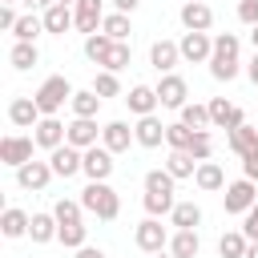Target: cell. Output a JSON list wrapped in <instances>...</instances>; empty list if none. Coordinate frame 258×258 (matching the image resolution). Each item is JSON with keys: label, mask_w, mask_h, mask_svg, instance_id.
I'll return each mask as SVG.
<instances>
[{"label": "cell", "mask_w": 258, "mask_h": 258, "mask_svg": "<svg viewBox=\"0 0 258 258\" xmlns=\"http://www.w3.org/2000/svg\"><path fill=\"white\" fill-rule=\"evenodd\" d=\"M77 202L85 206V214H97V222H113L121 214V198H117V189L109 181H89Z\"/></svg>", "instance_id": "6da1fadb"}, {"label": "cell", "mask_w": 258, "mask_h": 258, "mask_svg": "<svg viewBox=\"0 0 258 258\" xmlns=\"http://www.w3.org/2000/svg\"><path fill=\"white\" fill-rule=\"evenodd\" d=\"M73 85H69V77H44L40 81V89L32 93V101H36V109L44 113V117H56L69 101H73Z\"/></svg>", "instance_id": "7a4b0ae2"}, {"label": "cell", "mask_w": 258, "mask_h": 258, "mask_svg": "<svg viewBox=\"0 0 258 258\" xmlns=\"http://www.w3.org/2000/svg\"><path fill=\"white\" fill-rule=\"evenodd\" d=\"M258 206V181H250V177H238V181H230L226 185V194H222V210L226 214H250Z\"/></svg>", "instance_id": "3957f363"}, {"label": "cell", "mask_w": 258, "mask_h": 258, "mask_svg": "<svg viewBox=\"0 0 258 258\" xmlns=\"http://www.w3.org/2000/svg\"><path fill=\"white\" fill-rule=\"evenodd\" d=\"M32 149H36V137H32V133H8V137L0 141V161H4L8 169H20V165L32 161Z\"/></svg>", "instance_id": "277c9868"}, {"label": "cell", "mask_w": 258, "mask_h": 258, "mask_svg": "<svg viewBox=\"0 0 258 258\" xmlns=\"http://www.w3.org/2000/svg\"><path fill=\"white\" fill-rule=\"evenodd\" d=\"M153 89H157L161 109H177V113H181V109L189 105V85H185V77H177V73H165Z\"/></svg>", "instance_id": "5b68a950"}, {"label": "cell", "mask_w": 258, "mask_h": 258, "mask_svg": "<svg viewBox=\"0 0 258 258\" xmlns=\"http://www.w3.org/2000/svg\"><path fill=\"white\" fill-rule=\"evenodd\" d=\"M133 242H137V250H145V254H161V250L169 246V230L161 226V218H145V222H137Z\"/></svg>", "instance_id": "8992f818"}, {"label": "cell", "mask_w": 258, "mask_h": 258, "mask_svg": "<svg viewBox=\"0 0 258 258\" xmlns=\"http://www.w3.org/2000/svg\"><path fill=\"white\" fill-rule=\"evenodd\" d=\"M177 48H181V60H185V64H210V56H214V36H210V32H181Z\"/></svg>", "instance_id": "52a82bcc"}, {"label": "cell", "mask_w": 258, "mask_h": 258, "mask_svg": "<svg viewBox=\"0 0 258 258\" xmlns=\"http://www.w3.org/2000/svg\"><path fill=\"white\" fill-rule=\"evenodd\" d=\"M177 20H181L185 32H210L214 28V8L206 0H185L181 12H177Z\"/></svg>", "instance_id": "ba28073f"}, {"label": "cell", "mask_w": 258, "mask_h": 258, "mask_svg": "<svg viewBox=\"0 0 258 258\" xmlns=\"http://www.w3.org/2000/svg\"><path fill=\"white\" fill-rule=\"evenodd\" d=\"M113 169H117V161H113V153H109L105 145L85 149V165H81V173H85L89 181H109V177H113Z\"/></svg>", "instance_id": "9c48e42d"}, {"label": "cell", "mask_w": 258, "mask_h": 258, "mask_svg": "<svg viewBox=\"0 0 258 258\" xmlns=\"http://www.w3.org/2000/svg\"><path fill=\"white\" fill-rule=\"evenodd\" d=\"M48 165H52V173H56V177H64V181H69V177H77V173H81V165H85V149H73V145L64 141L60 149H52V153H48Z\"/></svg>", "instance_id": "30bf717a"}, {"label": "cell", "mask_w": 258, "mask_h": 258, "mask_svg": "<svg viewBox=\"0 0 258 258\" xmlns=\"http://www.w3.org/2000/svg\"><path fill=\"white\" fill-rule=\"evenodd\" d=\"M52 177H56V173H52V165H48V161H36V157H32L28 165H20V169H16V185H20V189H28V194H40Z\"/></svg>", "instance_id": "8fae6325"}, {"label": "cell", "mask_w": 258, "mask_h": 258, "mask_svg": "<svg viewBox=\"0 0 258 258\" xmlns=\"http://www.w3.org/2000/svg\"><path fill=\"white\" fill-rule=\"evenodd\" d=\"M32 137H36V145H40V149H48V153H52V149H60V145H64L69 125H64L60 117H40V125L32 129Z\"/></svg>", "instance_id": "7c38bea8"}, {"label": "cell", "mask_w": 258, "mask_h": 258, "mask_svg": "<svg viewBox=\"0 0 258 258\" xmlns=\"http://www.w3.org/2000/svg\"><path fill=\"white\" fill-rule=\"evenodd\" d=\"M133 141H137V137H133V125H129V121H109V125H101V145H105L113 157L125 153Z\"/></svg>", "instance_id": "4fadbf2b"}, {"label": "cell", "mask_w": 258, "mask_h": 258, "mask_svg": "<svg viewBox=\"0 0 258 258\" xmlns=\"http://www.w3.org/2000/svg\"><path fill=\"white\" fill-rule=\"evenodd\" d=\"M210 125H218V129H238V125H246V113L238 109V105H230L226 97H214L210 101Z\"/></svg>", "instance_id": "5bb4252c"}, {"label": "cell", "mask_w": 258, "mask_h": 258, "mask_svg": "<svg viewBox=\"0 0 258 258\" xmlns=\"http://www.w3.org/2000/svg\"><path fill=\"white\" fill-rule=\"evenodd\" d=\"M97 137H101L97 117H73V121H69V137H64V141H69L73 149H93Z\"/></svg>", "instance_id": "9a60e30c"}, {"label": "cell", "mask_w": 258, "mask_h": 258, "mask_svg": "<svg viewBox=\"0 0 258 258\" xmlns=\"http://www.w3.org/2000/svg\"><path fill=\"white\" fill-rule=\"evenodd\" d=\"M133 137H137V145H141V149H157V145L165 141V121H161L157 113H149V117H137V125H133Z\"/></svg>", "instance_id": "2e32d148"}, {"label": "cell", "mask_w": 258, "mask_h": 258, "mask_svg": "<svg viewBox=\"0 0 258 258\" xmlns=\"http://www.w3.org/2000/svg\"><path fill=\"white\" fill-rule=\"evenodd\" d=\"M177 60H181V48H177V40H153L149 44V64L165 77V73H173L177 69Z\"/></svg>", "instance_id": "e0dca14e"}, {"label": "cell", "mask_w": 258, "mask_h": 258, "mask_svg": "<svg viewBox=\"0 0 258 258\" xmlns=\"http://www.w3.org/2000/svg\"><path fill=\"white\" fill-rule=\"evenodd\" d=\"M40 117H44V113L36 109L32 97H12V105H8V121H12L16 129H36Z\"/></svg>", "instance_id": "ac0fdd59"}, {"label": "cell", "mask_w": 258, "mask_h": 258, "mask_svg": "<svg viewBox=\"0 0 258 258\" xmlns=\"http://www.w3.org/2000/svg\"><path fill=\"white\" fill-rule=\"evenodd\" d=\"M77 32H85V36H93V32H101V20H105V4L101 0H77Z\"/></svg>", "instance_id": "d6986e66"}, {"label": "cell", "mask_w": 258, "mask_h": 258, "mask_svg": "<svg viewBox=\"0 0 258 258\" xmlns=\"http://www.w3.org/2000/svg\"><path fill=\"white\" fill-rule=\"evenodd\" d=\"M125 105H129V113H137V117H149V113H157V89L153 85H133L129 93H125Z\"/></svg>", "instance_id": "ffe728a7"}, {"label": "cell", "mask_w": 258, "mask_h": 258, "mask_svg": "<svg viewBox=\"0 0 258 258\" xmlns=\"http://www.w3.org/2000/svg\"><path fill=\"white\" fill-rule=\"evenodd\" d=\"M194 185H198L202 194H218V189H226L230 181H226V169H222L218 161H202L198 173H194Z\"/></svg>", "instance_id": "44dd1931"}, {"label": "cell", "mask_w": 258, "mask_h": 258, "mask_svg": "<svg viewBox=\"0 0 258 258\" xmlns=\"http://www.w3.org/2000/svg\"><path fill=\"white\" fill-rule=\"evenodd\" d=\"M28 226H32V214L20 210V206H8L0 214V234L4 238H28Z\"/></svg>", "instance_id": "7402d4cb"}, {"label": "cell", "mask_w": 258, "mask_h": 258, "mask_svg": "<svg viewBox=\"0 0 258 258\" xmlns=\"http://www.w3.org/2000/svg\"><path fill=\"white\" fill-rule=\"evenodd\" d=\"M40 16H44V32H52V36H64L69 28H77V12H73V8H64V4L44 8Z\"/></svg>", "instance_id": "603a6c76"}, {"label": "cell", "mask_w": 258, "mask_h": 258, "mask_svg": "<svg viewBox=\"0 0 258 258\" xmlns=\"http://www.w3.org/2000/svg\"><path fill=\"white\" fill-rule=\"evenodd\" d=\"M56 234H60V222H56V214H32V226H28V238L36 242V246H48V242H56Z\"/></svg>", "instance_id": "cb8c5ba5"}, {"label": "cell", "mask_w": 258, "mask_h": 258, "mask_svg": "<svg viewBox=\"0 0 258 258\" xmlns=\"http://www.w3.org/2000/svg\"><path fill=\"white\" fill-rule=\"evenodd\" d=\"M198 250H202L198 230H173L169 234V254L173 258H198Z\"/></svg>", "instance_id": "d4e9b609"}, {"label": "cell", "mask_w": 258, "mask_h": 258, "mask_svg": "<svg viewBox=\"0 0 258 258\" xmlns=\"http://www.w3.org/2000/svg\"><path fill=\"white\" fill-rule=\"evenodd\" d=\"M169 226L173 230H198L202 226V206L198 202H177L173 214H169Z\"/></svg>", "instance_id": "484cf974"}, {"label": "cell", "mask_w": 258, "mask_h": 258, "mask_svg": "<svg viewBox=\"0 0 258 258\" xmlns=\"http://www.w3.org/2000/svg\"><path fill=\"white\" fill-rule=\"evenodd\" d=\"M226 141H230V149H234L238 157H246V153L258 149V125H238V129L226 133Z\"/></svg>", "instance_id": "4316f807"}, {"label": "cell", "mask_w": 258, "mask_h": 258, "mask_svg": "<svg viewBox=\"0 0 258 258\" xmlns=\"http://www.w3.org/2000/svg\"><path fill=\"white\" fill-rule=\"evenodd\" d=\"M36 60H40V48H36V44H28V40H16V44L8 48V64H12L16 73H28Z\"/></svg>", "instance_id": "83f0119b"}, {"label": "cell", "mask_w": 258, "mask_h": 258, "mask_svg": "<svg viewBox=\"0 0 258 258\" xmlns=\"http://www.w3.org/2000/svg\"><path fill=\"white\" fill-rule=\"evenodd\" d=\"M246 250H250V238H246L242 230H226V234L218 238V254H222V258H246Z\"/></svg>", "instance_id": "f1b7e54d"}, {"label": "cell", "mask_w": 258, "mask_h": 258, "mask_svg": "<svg viewBox=\"0 0 258 258\" xmlns=\"http://www.w3.org/2000/svg\"><path fill=\"white\" fill-rule=\"evenodd\" d=\"M238 73H242V60H238V56H222V52L210 56V77H214V81H226V85H230Z\"/></svg>", "instance_id": "f546056e"}, {"label": "cell", "mask_w": 258, "mask_h": 258, "mask_svg": "<svg viewBox=\"0 0 258 258\" xmlns=\"http://www.w3.org/2000/svg\"><path fill=\"white\" fill-rule=\"evenodd\" d=\"M69 109H73V117H97L101 113V97L93 89H77L73 101H69Z\"/></svg>", "instance_id": "4dcf8cb0"}, {"label": "cell", "mask_w": 258, "mask_h": 258, "mask_svg": "<svg viewBox=\"0 0 258 258\" xmlns=\"http://www.w3.org/2000/svg\"><path fill=\"white\" fill-rule=\"evenodd\" d=\"M165 169L173 173V181H185V177H194V173H198V161H194L189 153H181V149H169Z\"/></svg>", "instance_id": "1f68e13d"}, {"label": "cell", "mask_w": 258, "mask_h": 258, "mask_svg": "<svg viewBox=\"0 0 258 258\" xmlns=\"http://www.w3.org/2000/svg\"><path fill=\"white\" fill-rule=\"evenodd\" d=\"M40 32H44V16H36V12H24V16L16 20V28H12V36H16V40H28V44H36Z\"/></svg>", "instance_id": "d6a6232c"}, {"label": "cell", "mask_w": 258, "mask_h": 258, "mask_svg": "<svg viewBox=\"0 0 258 258\" xmlns=\"http://www.w3.org/2000/svg\"><path fill=\"white\" fill-rule=\"evenodd\" d=\"M101 32H105L109 40H129L133 24H129V16H125V12H105V20H101Z\"/></svg>", "instance_id": "836d02e7"}, {"label": "cell", "mask_w": 258, "mask_h": 258, "mask_svg": "<svg viewBox=\"0 0 258 258\" xmlns=\"http://www.w3.org/2000/svg\"><path fill=\"white\" fill-rule=\"evenodd\" d=\"M129 60H133V44L129 40H113V48H109V56H105V73H121V69H129Z\"/></svg>", "instance_id": "e575fe53"}, {"label": "cell", "mask_w": 258, "mask_h": 258, "mask_svg": "<svg viewBox=\"0 0 258 258\" xmlns=\"http://www.w3.org/2000/svg\"><path fill=\"white\" fill-rule=\"evenodd\" d=\"M177 121L202 133V129H210V105H198V101H189V105H185V109L177 113Z\"/></svg>", "instance_id": "d590c367"}, {"label": "cell", "mask_w": 258, "mask_h": 258, "mask_svg": "<svg viewBox=\"0 0 258 258\" xmlns=\"http://www.w3.org/2000/svg\"><path fill=\"white\" fill-rule=\"evenodd\" d=\"M194 137H198V129H189V125H181V121H173V125H165V145L169 149H189L194 145Z\"/></svg>", "instance_id": "8d00e7d4"}, {"label": "cell", "mask_w": 258, "mask_h": 258, "mask_svg": "<svg viewBox=\"0 0 258 258\" xmlns=\"http://www.w3.org/2000/svg\"><path fill=\"white\" fill-rule=\"evenodd\" d=\"M141 206H145V214H149V218H165V214H173L177 198H173V194H145V198H141Z\"/></svg>", "instance_id": "74e56055"}, {"label": "cell", "mask_w": 258, "mask_h": 258, "mask_svg": "<svg viewBox=\"0 0 258 258\" xmlns=\"http://www.w3.org/2000/svg\"><path fill=\"white\" fill-rule=\"evenodd\" d=\"M85 238H89V226H85V222H69V226H60V234H56V242H60V246H69V250L89 246Z\"/></svg>", "instance_id": "f35d334b"}, {"label": "cell", "mask_w": 258, "mask_h": 258, "mask_svg": "<svg viewBox=\"0 0 258 258\" xmlns=\"http://www.w3.org/2000/svg\"><path fill=\"white\" fill-rule=\"evenodd\" d=\"M109 48H113V40H109L105 32H93V36H85V56H89L93 64H105Z\"/></svg>", "instance_id": "ab89813d"}, {"label": "cell", "mask_w": 258, "mask_h": 258, "mask_svg": "<svg viewBox=\"0 0 258 258\" xmlns=\"http://www.w3.org/2000/svg\"><path fill=\"white\" fill-rule=\"evenodd\" d=\"M89 89H93L101 101H105V97H121V81H117V73H105V69L93 77V85H89Z\"/></svg>", "instance_id": "60d3db41"}, {"label": "cell", "mask_w": 258, "mask_h": 258, "mask_svg": "<svg viewBox=\"0 0 258 258\" xmlns=\"http://www.w3.org/2000/svg\"><path fill=\"white\" fill-rule=\"evenodd\" d=\"M145 194H173V173L161 165V169H149L145 173Z\"/></svg>", "instance_id": "b9f144b4"}, {"label": "cell", "mask_w": 258, "mask_h": 258, "mask_svg": "<svg viewBox=\"0 0 258 258\" xmlns=\"http://www.w3.org/2000/svg\"><path fill=\"white\" fill-rule=\"evenodd\" d=\"M52 214H56V222L60 226H69V222H85L81 214H85V206L81 202H73V198H60L56 206H52Z\"/></svg>", "instance_id": "7bdbcfd3"}, {"label": "cell", "mask_w": 258, "mask_h": 258, "mask_svg": "<svg viewBox=\"0 0 258 258\" xmlns=\"http://www.w3.org/2000/svg\"><path fill=\"white\" fill-rule=\"evenodd\" d=\"M185 153H189V157H194L198 165H202V161H210V157H214V137H210V129H202V133L194 137V145H189Z\"/></svg>", "instance_id": "ee69618b"}, {"label": "cell", "mask_w": 258, "mask_h": 258, "mask_svg": "<svg viewBox=\"0 0 258 258\" xmlns=\"http://www.w3.org/2000/svg\"><path fill=\"white\" fill-rule=\"evenodd\" d=\"M214 52H222V56H238V52H242L238 32H218V36H214Z\"/></svg>", "instance_id": "f6af8a7d"}, {"label": "cell", "mask_w": 258, "mask_h": 258, "mask_svg": "<svg viewBox=\"0 0 258 258\" xmlns=\"http://www.w3.org/2000/svg\"><path fill=\"white\" fill-rule=\"evenodd\" d=\"M238 20L246 28H258V0H238Z\"/></svg>", "instance_id": "bcb514c9"}, {"label": "cell", "mask_w": 258, "mask_h": 258, "mask_svg": "<svg viewBox=\"0 0 258 258\" xmlns=\"http://www.w3.org/2000/svg\"><path fill=\"white\" fill-rule=\"evenodd\" d=\"M242 234H246L250 242H258V206H254V210L242 218Z\"/></svg>", "instance_id": "7dc6e473"}, {"label": "cell", "mask_w": 258, "mask_h": 258, "mask_svg": "<svg viewBox=\"0 0 258 258\" xmlns=\"http://www.w3.org/2000/svg\"><path fill=\"white\" fill-rule=\"evenodd\" d=\"M242 177H250V181H258V149L242 157Z\"/></svg>", "instance_id": "c3c4849f"}, {"label": "cell", "mask_w": 258, "mask_h": 258, "mask_svg": "<svg viewBox=\"0 0 258 258\" xmlns=\"http://www.w3.org/2000/svg\"><path fill=\"white\" fill-rule=\"evenodd\" d=\"M16 20H20V16H16V8H12V4H4V8H0V28H4V32H12V28H16Z\"/></svg>", "instance_id": "681fc988"}, {"label": "cell", "mask_w": 258, "mask_h": 258, "mask_svg": "<svg viewBox=\"0 0 258 258\" xmlns=\"http://www.w3.org/2000/svg\"><path fill=\"white\" fill-rule=\"evenodd\" d=\"M77 258H109V254H105L101 246H81V250H77Z\"/></svg>", "instance_id": "f907efd6"}, {"label": "cell", "mask_w": 258, "mask_h": 258, "mask_svg": "<svg viewBox=\"0 0 258 258\" xmlns=\"http://www.w3.org/2000/svg\"><path fill=\"white\" fill-rule=\"evenodd\" d=\"M137 4H141V0H113V12H125V16H129Z\"/></svg>", "instance_id": "816d5d0a"}, {"label": "cell", "mask_w": 258, "mask_h": 258, "mask_svg": "<svg viewBox=\"0 0 258 258\" xmlns=\"http://www.w3.org/2000/svg\"><path fill=\"white\" fill-rule=\"evenodd\" d=\"M20 4H28V12H36V8H52L56 0H20Z\"/></svg>", "instance_id": "f5cc1de1"}, {"label": "cell", "mask_w": 258, "mask_h": 258, "mask_svg": "<svg viewBox=\"0 0 258 258\" xmlns=\"http://www.w3.org/2000/svg\"><path fill=\"white\" fill-rule=\"evenodd\" d=\"M246 77L258 85V52H254V56H250V64H246Z\"/></svg>", "instance_id": "db71d44e"}, {"label": "cell", "mask_w": 258, "mask_h": 258, "mask_svg": "<svg viewBox=\"0 0 258 258\" xmlns=\"http://www.w3.org/2000/svg\"><path fill=\"white\" fill-rule=\"evenodd\" d=\"M246 258H258V242H250V250H246Z\"/></svg>", "instance_id": "11a10c76"}, {"label": "cell", "mask_w": 258, "mask_h": 258, "mask_svg": "<svg viewBox=\"0 0 258 258\" xmlns=\"http://www.w3.org/2000/svg\"><path fill=\"white\" fill-rule=\"evenodd\" d=\"M250 44H254V52H258V28H250Z\"/></svg>", "instance_id": "9f6ffc18"}, {"label": "cell", "mask_w": 258, "mask_h": 258, "mask_svg": "<svg viewBox=\"0 0 258 258\" xmlns=\"http://www.w3.org/2000/svg\"><path fill=\"white\" fill-rule=\"evenodd\" d=\"M56 4H64V8H77V0H56Z\"/></svg>", "instance_id": "6f0895ef"}, {"label": "cell", "mask_w": 258, "mask_h": 258, "mask_svg": "<svg viewBox=\"0 0 258 258\" xmlns=\"http://www.w3.org/2000/svg\"><path fill=\"white\" fill-rule=\"evenodd\" d=\"M153 258H173V254H153Z\"/></svg>", "instance_id": "680465c9"}, {"label": "cell", "mask_w": 258, "mask_h": 258, "mask_svg": "<svg viewBox=\"0 0 258 258\" xmlns=\"http://www.w3.org/2000/svg\"><path fill=\"white\" fill-rule=\"evenodd\" d=\"M4 4H20V0H4Z\"/></svg>", "instance_id": "91938a15"}]
</instances>
